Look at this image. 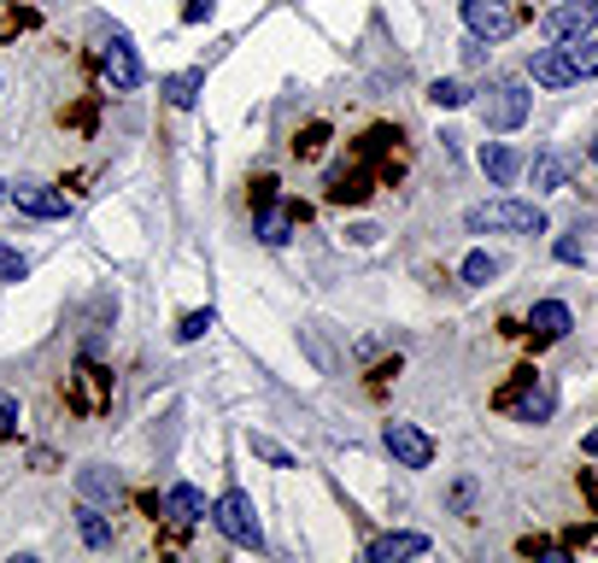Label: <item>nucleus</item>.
<instances>
[{
	"mask_svg": "<svg viewBox=\"0 0 598 563\" xmlns=\"http://www.w3.org/2000/svg\"><path fill=\"white\" fill-rule=\"evenodd\" d=\"M30 24H36V12H30V7H0V41L18 36V30H30Z\"/></svg>",
	"mask_w": 598,
	"mask_h": 563,
	"instance_id": "26",
	"label": "nucleus"
},
{
	"mask_svg": "<svg viewBox=\"0 0 598 563\" xmlns=\"http://www.w3.org/2000/svg\"><path fill=\"white\" fill-rule=\"evenodd\" d=\"M270 200H276V177H258V182H253V212H265Z\"/></svg>",
	"mask_w": 598,
	"mask_h": 563,
	"instance_id": "33",
	"label": "nucleus"
},
{
	"mask_svg": "<svg viewBox=\"0 0 598 563\" xmlns=\"http://www.w3.org/2000/svg\"><path fill=\"white\" fill-rule=\"evenodd\" d=\"M399 129H387V124H376V129H364V136L346 148V158L323 177V194L334 200V206H364V200L376 194L382 182L399 177Z\"/></svg>",
	"mask_w": 598,
	"mask_h": 563,
	"instance_id": "1",
	"label": "nucleus"
},
{
	"mask_svg": "<svg viewBox=\"0 0 598 563\" xmlns=\"http://www.w3.org/2000/svg\"><path fill=\"white\" fill-rule=\"evenodd\" d=\"M165 516L188 528V523H206V516H212V504H206V494H200V487L177 482V487H165Z\"/></svg>",
	"mask_w": 598,
	"mask_h": 563,
	"instance_id": "18",
	"label": "nucleus"
},
{
	"mask_svg": "<svg viewBox=\"0 0 598 563\" xmlns=\"http://www.w3.org/2000/svg\"><path fill=\"white\" fill-rule=\"evenodd\" d=\"M200 89H206V71H177V77H158V94L170 100L177 112H188L200 100Z\"/></svg>",
	"mask_w": 598,
	"mask_h": 563,
	"instance_id": "19",
	"label": "nucleus"
},
{
	"mask_svg": "<svg viewBox=\"0 0 598 563\" xmlns=\"http://www.w3.org/2000/svg\"><path fill=\"white\" fill-rule=\"evenodd\" d=\"M481 170H487L493 188H517V177L529 170V158L510 148V141H481Z\"/></svg>",
	"mask_w": 598,
	"mask_h": 563,
	"instance_id": "12",
	"label": "nucleus"
},
{
	"mask_svg": "<svg viewBox=\"0 0 598 563\" xmlns=\"http://www.w3.org/2000/svg\"><path fill=\"white\" fill-rule=\"evenodd\" d=\"M253 458H265V464H276V470H294V452L276 446L270 435H253Z\"/></svg>",
	"mask_w": 598,
	"mask_h": 563,
	"instance_id": "25",
	"label": "nucleus"
},
{
	"mask_svg": "<svg viewBox=\"0 0 598 563\" xmlns=\"http://www.w3.org/2000/svg\"><path fill=\"white\" fill-rule=\"evenodd\" d=\"M77 494L89 499V504H118L124 499V482H118V470H106V464H82L77 470Z\"/></svg>",
	"mask_w": 598,
	"mask_h": 563,
	"instance_id": "17",
	"label": "nucleus"
},
{
	"mask_svg": "<svg viewBox=\"0 0 598 563\" xmlns=\"http://www.w3.org/2000/svg\"><path fill=\"white\" fill-rule=\"evenodd\" d=\"M382 446H387V458L399 470H429L434 464V440L422 435L417 423H399V417H393V423H382Z\"/></svg>",
	"mask_w": 598,
	"mask_h": 563,
	"instance_id": "7",
	"label": "nucleus"
},
{
	"mask_svg": "<svg viewBox=\"0 0 598 563\" xmlns=\"http://www.w3.org/2000/svg\"><path fill=\"white\" fill-rule=\"evenodd\" d=\"M558 48L569 53V65H575V82L581 77H598V41L581 36V41H558Z\"/></svg>",
	"mask_w": 598,
	"mask_h": 563,
	"instance_id": "23",
	"label": "nucleus"
},
{
	"mask_svg": "<svg viewBox=\"0 0 598 563\" xmlns=\"http://www.w3.org/2000/svg\"><path fill=\"white\" fill-rule=\"evenodd\" d=\"M212 523H217V534H224L229 546H241V552H265V528H258V511H253V499H246L241 487H224V494H217Z\"/></svg>",
	"mask_w": 598,
	"mask_h": 563,
	"instance_id": "3",
	"label": "nucleus"
},
{
	"mask_svg": "<svg viewBox=\"0 0 598 563\" xmlns=\"http://www.w3.org/2000/svg\"><path fill=\"white\" fill-rule=\"evenodd\" d=\"M529 82H539V89H569V82H575V65H569L563 48H534L529 53Z\"/></svg>",
	"mask_w": 598,
	"mask_h": 563,
	"instance_id": "13",
	"label": "nucleus"
},
{
	"mask_svg": "<svg viewBox=\"0 0 598 563\" xmlns=\"http://www.w3.org/2000/svg\"><path fill=\"white\" fill-rule=\"evenodd\" d=\"M7 200H12V182H0V206H7Z\"/></svg>",
	"mask_w": 598,
	"mask_h": 563,
	"instance_id": "36",
	"label": "nucleus"
},
{
	"mask_svg": "<svg viewBox=\"0 0 598 563\" xmlns=\"http://www.w3.org/2000/svg\"><path fill=\"white\" fill-rule=\"evenodd\" d=\"M529 170H534V188H563V182H569V158H563V153H551V148H546V153H534V165H529Z\"/></svg>",
	"mask_w": 598,
	"mask_h": 563,
	"instance_id": "21",
	"label": "nucleus"
},
{
	"mask_svg": "<svg viewBox=\"0 0 598 563\" xmlns=\"http://www.w3.org/2000/svg\"><path fill=\"white\" fill-rule=\"evenodd\" d=\"M451 511L475 516V475H458V482H451Z\"/></svg>",
	"mask_w": 598,
	"mask_h": 563,
	"instance_id": "29",
	"label": "nucleus"
},
{
	"mask_svg": "<svg viewBox=\"0 0 598 563\" xmlns=\"http://www.w3.org/2000/svg\"><path fill=\"white\" fill-rule=\"evenodd\" d=\"M100 65H106V82H112L118 94H136V89H141V60H136V48H129L124 30L106 36V48H100Z\"/></svg>",
	"mask_w": 598,
	"mask_h": 563,
	"instance_id": "9",
	"label": "nucleus"
},
{
	"mask_svg": "<svg viewBox=\"0 0 598 563\" xmlns=\"http://www.w3.org/2000/svg\"><path fill=\"white\" fill-rule=\"evenodd\" d=\"M364 558H370V563H393V558H429V534H376V540L364 546Z\"/></svg>",
	"mask_w": 598,
	"mask_h": 563,
	"instance_id": "16",
	"label": "nucleus"
},
{
	"mask_svg": "<svg viewBox=\"0 0 598 563\" xmlns=\"http://www.w3.org/2000/svg\"><path fill=\"white\" fill-rule=\"evenodd\" d=\"M593 18H598L593 0H563V7H551L539 18V30H546V41H581V36H593Z\"/></svg>",
	"mask_w": 598,
	"mask_h": 563,
	"instance_id": "10",
	"label": "nucleus"
},
{
	"mask_svg": "<svg viewBox=\"0 0 598 563\" xmlns=\"http://www.w3.org/2000/svg\"><path fill=\"white\" fill-rule=\"evenodd\" d=\"M499 411H517L522 423H546L551 411H558V394H551V382L539 370H517V382L499 387V399H493Z\"/></svg>",
	"mask_w": 598,
	"mask_h": 563,
	"instance_id": "5",
	"label": "nucleus"
},
{
	"mask_svg": "<svg viewBox=\"0 0 598 563\" xmlns=\"http://www.w3.org/2000/svg\"><path fill=\"white\" fill-rule=\"evenodd\" d=\"M499 270H505V265H499L493 253H470V258H463V282H470V287H487Z\"/></svg>",
	"mask_w": 598,
	"mask_h": 563,
	"instance_id": "24",
	"label": "nucleus"
},
{
	"mask_svg": "<svg viewBox=\"0 0 598 563\" xmlns=\"http://www.w3.org/2000/svg\"><path fill=\"white\" fill-rule=\"evenodd\" d=\"M12 206H18L24 218H36V223H53V218L71 212V200L60 194V188H48V182H18L12 188Z\"/></svg>",
	"mask_w": 598,
	"mask_h": 563,
	"instance_id": "11",
	"label": "nucleus"
},
{
	"mask_svg": "<svg viewBox=\"0 0 598 563\" xmlns=\"http://www.w3.org/2000/svg\"><path fill=\"white\" fill-rule=\"evenodd\" d=\"M65 406L77 411V417L112 411V370L94 364V353H82L77 364H71V375H65Z\"/></svg>",
	"mask_w": 598,
	"mask_h": 563,
	"instance_id": "4",
	"label": "nucleus"
},
{
	"mask_svg": "<svg viewBox=\"0 0 598 563\" xmlns=\"http://www.w3.org/2000/svg\"><path fill=\"white\" fill-rule=\"evenodd\" d=\"M329 136H334V129H329L323 118H311V124L294 136V158H323V153H329Z\"/></svg>",
	"mask_w": 598,
	"mask_h": 563,
	"instance_id": "22",
	"label": "nucleus"
},
{
	"mask_svg": "<svg viewBox=\"0 0 598 563\" xmlns=\"http://www.w3.org/2000/svg\"><path fill=\"white\" fill-rule=\"evenodd\" d=\"M429 100H434V106H463V100H470V89H463L458 77H441V82L429 89Z\"/></svg>",
	"mask_w": 598,
	"mask_h": 563,
	"instance_id": "27",
	"label": "nucleus"
},
{
	"mask_svg": "<svg viewBox=\"0 0 598 563\" xmlns=\"http://www.w3.org/2000/svg\"><path fill=\"white\" fill-rule=\"evenodd\" d=\"M24 277H30V258L18 247H0V282H24Z\"/></svg>",
	"mask_w": 598,
	"mask_h": 563,
	"instance_id": "28",
	"label": "nucleus"
},
{
	"mask_svg": "<svg viewBox=\"0 0 598 563\" xmlns=\"http://www.w3.org/2000/svg\"><path fill=\"white\" fill-rule=\"evenodd\" d=\"M593 158H598V141H593Z\"/></svg>",
	"mask_w": 598,
	"mask_h": 563,
	"instance_id": "37",
	"label": "nucleus"
},
{
	"mask_svg": "<svg viewBox=\"0 0 598 563\" xmlns=\"http://www.w3.org/2000/svg\"><path fill=\"white\" fill-rule=\"evenodd\" d=\"M77 534L94 546V552H106V546H112V523H106V511L82 499V504H77Z\"/></svg>",
	"mask_w": 598,
	"mask_h": 563,
	"instance_id": "20",
	"label": "nucleus"
},
{
	"mask_svg": "<svg viewBox=\"0 0 598 563\" xmlns=\"http://www.w3.org/2000/svg\"><path fill=\"white\" fill-rule=\"evenodd\" d=\"M206 329H212V311H188L182 323H177V341L188 346V341H200V335H206Z\"/></svg>",
	"mask_w": 598,
	"mask_h": 563,
	"instance_id": "30",
	"label": "nucleus"
},
{
	"mask_svg": "<svg viewBox=\"0 0 598 563\" xmlns=\"http://www.w3.org/2000/svg\"><path fill=\"white\" fill-rule=\"evenodd\" d=\"M581 452H587V458H598V428H593L587 440H581Z\"/></svg>",
	"mask_w": 598,
	"mask_h": 563,
	"instance_id": "35",
	"label": "nucleus"
},
{
	"mask_svg": "<svg viewBox=\"0 0 598 563\" xmlns=\"http://www.w3.org/2000/svg\"><path fill=\"white\" fill-rule=\"evenodd\" d=\"M569 329H575V317H569V306H563V299H539V306L529 311V335H534L539 346L563 341Z\"/></svg>",
	"mask_w": 598,
	"mask_h": 563,
	"instance_id": "15",
	"label": "nucleus"
},
{
	"mask_svg": "<svg viewBox=\"0 0 598 563\" xmlns=\"http://www.w3.org/2000/svg\"><path fill=\"white\" fill-rule=\"evenodd\" d=\"M458 12H463V24H470L475 41H505L522 24L510 0H458Z\"/></svg>",
	"mask_w": 598,
	"mask_h": 563,
	"instance_id": "8",
	"label": "nucleus"
},
{
	"mask_svg": "<svg viewBox=\"0 0 598 563\" xmlns=\"http://www.w3.org/2000/svg\"><path fill=\"white\" fill-rule=\"evenodd\" d=\"M463 229L470 235H546V212L534 200L499 194V200H481V206L463 212Z\"/></svg>",
	"mask_w": 598,
	"mask_h": 563,
	"instance_id": "2",
	"label": "nucleus"
},
{
	"mask_svg": "<svg viewBox=\"0 0 598 563\" xmlns=\"http://www.w3.org/2000/svg\"><path fill=\"white\" fill-rule=\"evenodd\" d=\"M206 12H212V0H188V7H182V24H200Z\"/></svg>",
	"mask_w": 598,
	"mask_h": 563,
	"instance_id": "34",
	"label": "nucleus"
},
{
	"mask_svg": "<svg viewBox=\"0 0 598 563\" xmlns=\"http://www.w3.org/2000/svg\"><path fill=\"white\" fill-rule=\"evenodd\" d=\"M551 253H558V258H563V265H587V247H581V241H575V235H563V241H558V247H551Z\"/></svg>",
	"mask_w": 598,
	"mask_h": 563,
	"instance_id": "32",
	"label": "nucleus"
},
{
	"mask_svg": "<svg viewBox=\"0 0 598 563\" xmlns=\"http://www.w3.org/2000/svg\"><path fill=\"white\" fill-rule=\"evenodd\" d=\"M0 435H18V399L0 394Z\"/></svg>",
	"mask_w": 598,
	"mask_h": 563,
	"instance_id": "31",
	"label": "nucleus"
},
{
	"mask_svg": "<svg viewBox=\"0 0 598 563\" xmlns=\"http://www.w3.org/2000/svg\"><path fill=\"white\" fill-rule=\"evenodd\" d=\"M529 112H534V94H529V82H517V77H505V82H493L487 100H481V124L487 129H522L529 124Z\"/></svg>",
	"mask_w": 598,
	"mask_h": 563,
	"instance_id": "6",
	"label": "nucleus"
},
{
	"mask_svg": "<svg viewBox=\"0 0 598 563\" xmlns=\"http://www.w3.org/2000/svg\"><path fill=\"white\" fill-rule=\"evenodd\" d=\"M300 218H305V206H294V200H270V206L258 212V241H265V247H282V241L300 229Z\"/></svg>",
	"mask_w": 598,
	"mask_h": 563,
	"instance_id": "14",
	"label": "nucleus"
},
{
	"mask_svg": "<svg viewBox=\"0 0 598 563\" xmlns=\"http://www.w3.org/2000/svg\"><path fill=\"white\" fill-rule=\"evenodd\" d=\"M593 7H598V0H593Z\"/></svg>",
	"mask_w": 598,
	"mask_h": 563,
	"instance_id": "38",
	"label": "nucleus"
}]
</instances>
